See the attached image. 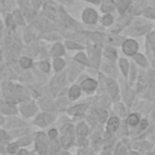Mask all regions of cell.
<instances>
[{"label":"cell","mask_w":155,"mask_h":155,"mask_svg":"<svg viewBox=\"0 0 155 155\" xmlns=\"http://www.w3.org/2000/svg\"><path fill=\"white\" fill-rule=\"evenodd\" d=\"M122 48H124V52H125L126 54H133V53L137 51L138 45H137V42L133 41V40H126V41L124 42V45H122Z\"/></svg>","instance_id":"6da1fadb"},{"label":"cell","mask_w":155,"mask_h":155,"mask_svg":"<svg viewBox=\"0 0 155 155\" xmlns=\"http://www.w3.org/2000/svg\"><path fill=\"white\" fill-rule=\"evenodd\" d=\"M82 17H84V21H85L86 23L92 24V23H94V22H96V19H97V13H96L93 10L87 8V10L84 12Z\"/></svg>","instance_id":"7a4b0ae2"},{"label":"cell","mask_w":155,"mask_h":155,"mask_svg":"<svg viewBox=\"0 0 155 155\" xmlns=\"http://www.w3.org/2000/svg\"><path fill=\"white\" fill-rule=\"evenodd\" d=\"M96 86H97V84H96V81L92 80V79L85 80V81L82 82V85H81V87H82L84 90H86V91H92V90L96 88Z\"/></svg>","instance_id":"3957f363"},{"label":"cell","mask_w":155,"mask_h":155,"mask_svg":"<svg viewBox=\"0 0 155 155\" xmlns=\"http://www.w3.org/2000/svg\"><path fill=\"white\" fill-rule=\"evenodd\" d=\"M119 127V119L117 117H111L109 121H108V131L109 132H114L116 131V128Z\"/></svg>","instance_id":"277c9868"},{"label":"cell","mask_w":155,"mask_h":155,"mask_svg":"<svg viewBox=\"0 0 155 155\" xmlns=\"http://www.w3.org/2000/svg\"><path fill=\"white\" fill-rule=\"evenodd\" d=\"M52 120V117L50 115H40L38 119H36V124L41 125V126H45L46 124H48L50 121Z\"/></svg>","instance_id":"5b68a950"},{"label":"cell","mask_w":155,"mask_h":155,"mask_svg":"<svg viewBox=\"0 0 155 155\" xmlns=\"http://www.w3.org/2000/svg\"><path fill=\"white\" fill-rule=\"evenodd\" d=\"M108 90H109V92L111 93L113 97L116 96V93H117V86H116V84L113 80H108Z\"/></svg>","instance_id":"8992f818"},{"label":"cell","mask_w":155,"mask_h":155,"mask_svg":"<svg viewBox=\"0 0 155 155\" xmlns=\"http://www.w3.org/2000/svg\"><path fill=\"white\" fill-rule=\"evenodd\" d=\"M80 96V88L78 87V86H73L71 88H70V91H69V97L71 98V99H75V98H78Z\"/></svg>","instance_id":"52a82bcc"},{"label":"cell","mask_w":155,"mask_h":155,"mask_svg":"<svg viewBox=\"0 0 155 155\" xmlns=\"http://www.w3.org/2000/svg\"><path fill=\"white\" fill-rule=\"evenodd\" d=\"M138 121H139V117H138L137 114H132V115H130V117H128V125H131V126H136V125L138 124Z\"/></svg>","instance_id":"ba28073f"},{"label":"cell","mask_w":155,"mask_h":155,"mask_svg":"<svg viewBox=\"0 0 155 155\" xmlns=\"http://www.w3.org/2000/svg\"><path fill=\"white\" fill-rule=\"evenodd\" d=\"M19 64L22 65V68H29L31 65V61L27 57H23V58L19 59Z\"/></svg>","instance_id":"9c48e42d"},{"label":"cell","mask_w":155,"mask_h":155,"mask_svg":"<svg viewBox=\"0 0 155 155\" xmlns=\"http://www.w3.org/2000/svg\"><path fill=\"white\" fill-rule=\"evenodd\" d=\"M78 133H79L80 136H85V134L87 133V126H86L85 124H80V125L78 126Z\"/></svg>","instance_id":"30bf717a"},{"label":"cell","mask_w":155,"mask_h":155,"mask_svg":"<svg viewBox=\"0 0 155 155\" xmlns=\"http://www.w3.org/2000/svg\"><path fill=\"white\" fill-rule=\"evenodd\" d=\"M63 47H62V45H56L54 47H53V50H52V53L54 54V56H58V54H63Z\"/></svg>","instance_id":"8fae6325"},{"label":"cell","mask_w":155,"mask_h":155,"mask_svg":"<svg viewBox=\"0 0 155 155\" xmlns=\"http://www.w3.org/2000/svg\"><path fill=\"white\" fill-rule=\"evenodd\" d=\"M96 113H97V115H98L99 121L103 122V121L105 120V117H107V111H104V110H102V109H97Z\"/></svg>","instance_id":"7c38bea8"},{"label":"cell","mask_w":155,"mask_h":155,"mask_svg":"<svg viewBox=\"0 0 155 155\" xmlns=\"http://www.w3.org/2000/svg\"><path fill=\"white\" fill-rule=\"evenodd\" d=\"M115 155H126V149H125V147L120 144V145L116 148V150H115Z\"/></svg>","instance_id":"4fadbf2b"},{"label":"cell","mask_w":155,"mask_h":155,"mask_svg":"<svg viewBox=\"0 0 155 155\" xmlns=\"http://www.w3.org/2000/svg\"><path fill=\"white\" fill-rule=\"evenodd\" d=\"M105 54H107L109 58H111V59H114V58L116 57V52H115V50H113V48H107V50H105Z\"/></svg>","instance_id":"5bb4252c"},{"label":"cell","mask_w":155,"mask_h":155,"mask_svg":"<svg viewBox=\"0 0 155 155\" xmlns=\"http://www.w3.org/2000/svg\"><path fill=\"white\" fill-rule=\"evenodd\" d=\"M63 67H64V62L62 59H56L54 61V68H56V70H61Z\"/></svg>","instance_id":"9a60e30c"},{"label":"cell","mask_w":155,"mask_h":155,"mask_svg":"<svg viewBox=\"0 0 155 155\" xmlns=\"http://www.w3.org/2000/svg\"><path fill=\"white\" fill-rule=\"evenodd\" d=\"M120 65H121V68H122V71H124V74L126 75L127 74V68H128V63L125 61V59H121L120 61Z\"/></svg>","instance_id":"2e32d148"},{"label":"cell","mask_w":155,"mask_h":155,"mask_svg":"<svg viewBox=\"0 0 155 155\" xmlns=\"http://www.w3.org/2000/svg\"><path fill=\"white\" fill-rule=\"evenodd\" d=\"M75 58H76V61H79V62H81V63H84V64H85V63H87V59H86V57H85V54H84V53H79Z\"/></svg>","instance_id":"e0dca14e"},{"label":"cell","mask_w":155,"mask_h":155,"mask_svg":"<svg viewBox=\"0 0 155 155\" xmlns=\"http://www.w3.org/2000/svg\"><path fill=\"white\" fill-rule=\"evenodd\" d=\"M39 68H41V70H44V71H48L50 64L46 62H41V63H39Z\"/></svg>","instance_id":"ac0fdd59"},{"label":"cell","mask_w":155,"mask_h":155,"mask_svg":"<svg viewBox=\"0 0 155 155\" xmlns=\"http://www.w3.org/2000/svg\"><path fill=\"white\" fill-rule=\"evenodd\" d=\"M130 4V0H122L121 2H120V5H119V7H120V11H124L126 7H127V5Z\"/></svg>","instance_id":"d6986e66"},{"label":"cell","mask_w":155,"mask_h":155,"mask_svg":"<svg viewBox=\"0 0 155 155\" xmlns=\"http://www.w3.org/2000/svg\"><path fill=\"white\" fill-rule=\"evenodd\" d=\"M134 59H136L138 63H140L142 65H145V59H144V57H143V56H140V54H137V56L134 57Z\"/></svg>","instance_id":"ffe728a7"},{"label":"cell","mask_w":155,"mask_h":155,"mask_svg":"<svg viewBox=\"0 0 155 155\" xmlns=\"http://www.w3.org/2000/svg\"><path fill=\"white\" fill-rule=\"evenodd\" d=\"M111 22H113V18H111V16H109V15H108V16H104V17H103V23H104L105 25L110 24Z\"/></svg>","instance_id":"44dd1931"},{"label":"cell","mask_w":155,"mask_h":155,"mask_svg":"<svg viewBox=\"0 0 155 155\" xmlns=\"http://www.w3.org/2000/svg\"><path fill=\"white\" fill-rule=\"evenodd\" d=\"M36 149H38L40 153H45V151H46V147H45L44 143H38V144H36Z\"/></svg>","instance_id":"7402d4cb"},{"label":"cell","mask_w":155,"mask_h":155,"mask_svg":"<svg viewBox=\"0 0 155 155\" xmlns=\"http://www.w3.org/2000/svg\"><path fill=\"white\" fill-rule=\"evenodd\" d=\"M6 23H7V27L8 28H11V29H13L15 28V23H13V19H12V17H7V21H6Z\"/></svg>","instance_id":"603a6c76"},{"label":"cell","mask_w":155,"mask_h":155,"mask_svg":"<svg viewBox=\"0 0 155 155\" xmlns=\"http://www.w3.org/2000/svg\"><path fill=\"white\" fill-rule=\"evenodd\" d=\"M84 109H85V105H79L78 108H75V109H70L69 111H70V113H76V111L80 113V111H82Z\"/></svg>","instance_id":"cb8c5ba5"},{"label":"cell","mask_w":155,"mask_h":155,"mask_svg":"<svg viewBox=\"0 0 155 155\" xmlns=\"http://www.w3.org/2000/svg\"><path fill=\"white\" fill-rule=\"evenodd\" d=\"M7 136H6V133L5 132H2V131H0V142H5V140H7Z\"/></svg>","instance_id":"d4e9b609"},{"label":"cell","mask_w":155,"mask_h":155,"mask_svg":"<svg viewBox=\"0 0 155 155\" xmlns=\"http://www.w3.org/2000/svg\"><path fill=\"white\" fill-rule=\"evenodd\" d=\"M16 149H17V145H16V144H11V145H8V151H10L11 154H13V153L16 151Z\"/></svg>","instance_id":"484cf974"},{"label":"cell","mask_w":155,"mask_h":155,"mask_svg":"<svg viewBox=\"0 0 155 155\" xmlns=\"http://www.w3.org/2000/svg\"><path fill=\"white\" fill-rule=\"evenodd\" d=\"M150 44H151V46H153V48H154V52H155V34H153V35L150 36Z\"/></svg>","instance_id":"4316f807"},{"label":"cell","mask_w":155,"mask_h":155,"mask_svg":"<svg viewBox=\"0 0 155 155\" xmlns=\"http://www.w3.org/2000/svg\"><path fill=\"white\" fill-rule=\"evenodd\" d=\"M67 46H68V47H71V48H80V46H79V45L73 44V42H67Z\"/></svg>","instance_id":"83f0119b"},{"label":"cell","mask_w":155,"mask_h":155,"mask_svg":"<svg viewBox=\"0 0 155 155\" xmlns=\"http://www.w3.org/2000/svg\"><path fill=\"white\" fill-rule=\"evenodd\" d=\"M48 134H50V137H51V138H54V137H56V134H57V132H56V130H51Z\"/></svg>","instance_id":"f1b7e54d"},{"label":"cell","mask_w":155,"mask_h":155,"mask_svg":"<svg viewBox=\"0 0 155 155\" xmlns=\"http://www.w3.org/2000/svg\"><path fill=\"white\" fill-rule=\"evenodd\" d=\"M62 142H63V144H64V145H68V144L70 143V138H69V139H67V137H64Z\"/></svg>","instance_id":"f546056e"},{"label":"cell","mask_w":155,"mask_h":155,"mask_svg":"<svg viewBox=\"0 0 155 155\" xmlns=\"http://www.w3.org/2000/svg\"><path fill=\"white\" fill-rule=\"evenodd\" d=\"M145 127H147V121H145V120H143V121H142V124H140V128L143 130V128H145Z\"/></svg>","instance_id":"4dcf8cb0"},{"label":"cell","mask_w":155,"mask_h":155,"mask_svg":"<svg viewBox=\"0 0 155 155\" xmlns=\"http://www.w3.org/2000/svg\"><path fill=\"white\" fill-rule=\"evenodd\" d=\"M61 155H69V154H67V153H62Z\"/></svg>","instance_id":"1f68e13d"},{"label":"cell","mask_w":155,"mask_h":155,"mask_svg":"<svg viewBox=\"0 0 155 155\" xmlns=\"http://www.w3.org/2000/svg\"><path fill=\"white\" fill-rule=\"evenodd\" d=\"M104 155H109V154H104Z\"/></svg>","instance_id":"d6a6232c"},{"label":"cell","mask_w":155,"mask_h":155,"mask_svg":"<svg viewBox=\"0 0 155 155\" xmlns=\"http://www.w3.org/2000/svg\"><path fill=\"white\" fill-rule=\"evenodd\" d=\"M154 67H155V63H154Z\"/></svg>","instance_id":"836d02e7"}]
</instances>
